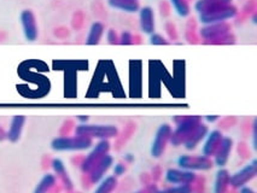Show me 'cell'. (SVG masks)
<instances>
[{
  "mask_svg": "<svg viewBox=\"0 0 257 193\" xmlns=\"http://www.w3.org/2000/svg\"><path fill=\"white\" fill-rule=\"evenodd\" d=\"M176 124L175 129H173L172 136H170V144L173 146H180L184 145L187 140L191 133L202 122L201 116H175L173 118Z\"/></svg>",
  "mask_w": 257,
  "mask_h": 193,
  "instance_id": "1",
  "label": "cell"
},
{
  "mask_svg": "<svg viewBox=\"0 0 257 193\" xmlns=\"http://www.w3.org/2000/svg\"><path fill=\"white\" fill-rule=\"evenodd\" d=\"M75 134L88 139L109 140L118 135V128L112 124H80L75 128Z\"/></svg>",
  "mask_w": 257,
  "mask_h": 193,
  "instance_id": "2",
  "label": "cell"
},
{
  "mask_svg": "<svg viewBox=\"0 0 257 193\" xmlns=\"http://www.w3.org/2000/svg\"><path fill=\"white\" fill-rule=\"evenodd\" d=\"M93 140L85 136H59L53 139L51 147L55 151H81L92 146Z\"/></svg>",
  "mask_w": 257,
  "mask_h": 193,
  "instance_id": "3",
  "label": "cell"
},
{
  "mask_svg": "<svg viewBox=\"0 0 257 193\" xmlns=\"http://www.w3.org/2000/svg\"><path fill=\"white\" fill-rule=\"evenodd\" d=\"M238 10L234 5L228 4L223 7L213 9V10L205 11V13L199 14V21L203 25H213V23L227 22L228 20L237 16Z\"/></svg>",
  "mask_w": 257,
  "mask_h": 193,
  "instance_id": "4",
  "label": "cell"
},
{
  "mask_svg": "<svg viewBox=\"0 0 257 193\" xmlns=\"http://www.w3.org/2000/svg\"><path fill=\"white\" fill-rule=\"evenodd\" d=\"M179 168L185 170H201L207 171L214 167V162L210 157L199 154V156H191V154H182L178 159Z\"/></svg>",
  "mask_w": 257,
  "mask_h": 193,
  "instance_id": "5",
  "label": "cell"
},
{
  "mask_svg": "<svg viewBox=\"0 0 257 193\" xmlns=\"http://www.w3.org/2000/svg\"><path fill=\"white\" fill-rule=\"evenodd\" d=\"M110 147H111V144H110V141L106 140V139L98 141L97 144L94 145L93 150L89 152L88 156L86 157L81 163V169L83 173L88 174L89 171H91V169L93 168L105 154L109 153Z\"/></svg>",
  "mask_w": 257,
  "mask_h": 193,
  "instance_id": "6",
  "label": "cell"
},
{
  "mask_svg": "<svg viewBox=\"0 0 257 193\" xmlns=\"http://www.w3.org/2000/svg\"><path fill=\"white\" fill-rule=\"evenodd\" d=\"M173 128L169 124L164 123L162 126H160V128L157 129L156 134H155V139L152 141L151 145V154L155 158H160L161 156L166 151L167 145L170 141V136H172Z\"/></svg>",
  "mask_w": 257,
  "mask_h": 193,
  "instance_id": "7",
  "label": "cell"
},
{
  "mask_svg": "<svg viewBox=\"0 0 257 193\" xmlns=\"http://www.w3.org/2000/svg\"><path fill=\"white\" fill-rule=\"evenodd\" d=\"M256 171L257 164L255 159H253L252 162L249 163L247 165H245L244 168H241L240 170L237 171V173L231 175V177H229V187L238 189L240 188V187L246 186V183L255 177Z\"/></svg>",
  "mask_w": 257,
  "mask_h": 193,
  "instance_id": "8",
  "label": "cell"
},
{
  "mask_svg": "<svg viewBox=\"0 0 257 193\" xmlns=\"http://www.w3.org/2000/svg\"><path fill=\"white\" fill-rule=\"evenodd\" d=\"M21 25L23 28V34L28 41H35L38 39L39 31H38V23L35 15L31 10H23L21 13Z\"/></svg>",
  "mask_w": 257,
  "mask_h": 193,
  "instance_id": "9",
  "label": "cell"
},
{
  "mask_svg": "<svg viewBox=\"0 0 257 193\" xmlns=\"http://www.w3.org/2000/svg\"><path fill=\"white\" fill-rule=\"evenodd\" d=\"M197 179V175L191 170L169 168L166 173V180L173 185H192Z\"/></svg>",
  "mask_w": 257,
  "mask_h": 193,
  "instance_id": "10",
  "label": "cell"
},
{
  "mask_svg": "<svg viewBox=\"0 0 257 193\" xmlns=\"http://www.w3.org/2000/svg\"><path fill=\"white\" fill-rule=\"evenodd\" d=\"M112 164H113V157L109 153L105 154V156H104L103 158H101L88 173L91 182L92 183L99 182V181L104 177V175H105L106 171L112 167Z\"/></svg>",
  "mask_w": 257,
  "mask_h": 193,
  "instance_id": "11",
  "label": "cell"
},
{
  "mask_svg": "<svg viewBox=\"0 0 257 193\" xmlns=\"http://www.w3.org/2000/svg\"><path fill=\"white\" fill-rule=\"evenodd\" d=\"M231 31V25L227 22L213 23V25H207L199 29V35L204 40H211V39L219 38L221 35H225Z\"/></svg>",
  "mask_w": 257,
  "mask_h": 193,
  "instance_id": "12",
  "label": "cell"
},
{
  "mask_svg": "<svg viewBox=\"0 0 257 193\" xmlns=\"http://www.w3.org/2000/svg\"><path fill=\"white\" fill-rule=\"evenodd\" d=\"M233 148V140L229 136H223L220 146L217 147L216 152L214 154V163L219 167H223L228 162Z\"/></svg>",
  "mask_w": 257,
  "mask_h": 193,
  "instance_id": "13",
  "label": "cell"
},
{
  "mask_svg": "<svg viewBox=\"0 0 257 193\" xmlns=\"http://www.w3.org/2000/svg\"><path fill=\"white\" fill-rule=\"evenodd\" d=\"M139 23L140 29L145 34L151 35L155 32V14L152 8L144 7L139 10Z\"/></svg>",
  "mask_w": 257,
  "mask_h": 193,
  "instance_id": "14",
  "label": "cell"
},
{
  "mask_svg": "<svg viewBox=\"0 0 257 193\" xmlns=\"http://www.w3.org/2000/svg\"><path fill=\"white\" fill-rule=\"evenodd\" d=\"M222 138V132L220 129H214L211 132H209L205 144L203 145V154L207 157H213L215 152H216L217 147L220 146Z\"/></svg>",
  "mask_w": 257,
  "mask_h": 193,
  "instance_id": "15",
  "label": "cell"
},
{
  "mask_svg": "<svg viewBox=\"0 0 257 193\" xmlns=\"http://www.w3.org/2000/svg\"><path fill=\"white\" fill-rule=\"evenodd\" d=\"M208 133H209V128L207 124H204L203 122L199 123L195 128V130L191 133V135L188 136L187 140L185 141L184 145L185 147H186V150L188 151L195 150V148L198 146V145L201 144L205 138H207Z\"/></svg>",
  "mask_w": 257,
  "mask_h": 193,
  "instance_id": "16",
  "label": "cell"
},
{
  "mask_svg": "<svg viewBox=\"0 0 257 193\" xmlns=\"http://www.w3.org/2000/svg\"><path fill=\"white\" fill-rule=\"evenodd\" d=\"M25 123H26V116L23 115L14 116L10 123V128H9L7 133V138L11 142H17L20 140L23 127H25Z\"/></svg>",
  "mask_w": 257,
  "mask_h": 193,
  "instance_id": "17",
  "label": "cell"
},
{
  "mask_svg": "<svg viewBox=\"0 0 257 193\" xmlns=\"http://www.w3.org/2000/svg\"><path fill=\"white\" fill-rule=\"evenodd\" d=\"M107 4H109L110 8L130 14L138 13L140 10L138 0H107Z\"/></svg>",
  "mask_w": 257,
  "mask_h": 193,
  "instance_id": "18",
  "label": "cell"
},
{
  "mask_svg": "<svg viewBox=\"0 0 257 193\" xmlns=\"http://www.w3.org/2000/svg\"><path fill=\"white\" fill-rule=\"evenodd\" d=\"M229 171L227 169H220L215 179L214 193H228L229 189Z\"/></svg>",
  "mask_w": 257,
  "mask_h": 193,
  "instance_id": "19",
  "label": "cell"
},
{
  "mask_svg": "<svg viewBox=\"0 0 257 193\" xmlns=\"http://www.w3.org/2000/svg\"><path fill=\"white\" fill-rule=\"evenodd\" d=\"M104 31H105V26L103 23L94 22L89 28L87 38H86V44L87 45H98L103 38Z\"/></svg>",
  "mask_w": 257,
  "mask_h": 193,
  "instance_id": "20",
  "label": "cell"
},
{
  "mask_svg": "<svg viewBox=\"0 0 257 193\" xmlns=\"http://www.w3.org/2000/svg\"><path fill=\"white\" fill-rule=\"evenodd\" d=\"M232 0H198L195 4V9L198 14H203L205 11L213 10V9L223 7V5L231 4Z\"/></svg>",
  "mask_w": 257,
  "mask_h": 193,
  "instance_id": "21",
  "label": "cell"
},
{
  "mask_svg": "<svg viewBox=\"0 0 257 193\" xmlns=\"http://www.w3.org/2000/svg\"><path fill=\"white\" fill-rule=\"evenodd\" d=\"M52 168H53V170H55V173L57 174V176L61 177L63 183H64L65 188H67V189L73 188V182H71L69 176H68L67 170H65L64 164H63V162L61 161V159H58V158L53 159V161H52Z\"/></svg>",
  "mask_w": 257,
  "mask_h": 193,
  "instance_id": "22",
  "label": "cell"
},
{
  "mask_svg": "<svg viewBox=\"0 0 257 193\" xmlns=\"http://www.w3.org/2000/svg\"><path fill=\"white\" fill-rule=\"evenodd\" d=\"M117 177L115 175H110V176H106L105 179L100 180L99 186L97 187L94 193H112L117 187Z\"/></svg>",
  "mask_w": 257,
  "mask_h": 193,
  "instance_id": "23",
  "label": "cell"
},
{
  "mask_svg": "<svg viewBox=\"0 0 257 193\" xmlns=\"http://www.w3.org/2000/svg\"><path fill=\"white\" fill-rule=\"evenodd\" d=\"M57 182L56 176L53 174H46L43 179L40 180V182L38 183V186L35 187L34 193H49L52 187H55Z\"/></svg>",
  "mask_w": 257,
  "mask_h": 193,
  "instance_id": "24",
  "label": "cell"
},
{
  "mask_svg": "<svg viewBox=\"0 0 257 193\" xmlns=\"http://www.w3.org/2000/svg\"><path fill=\"white\" fill-rule=\"evenodd\" d=\"M170 3H172V5L174 7L179 16L187 17L190 15L191 8L188 0H170Z\"/></svg>",
  "mask_w": 257,
  "mask_h": 193,
  "instance_id": "25",
  "label": "cell"
},
{
  "mask_svg": "<svg viewBox=\"0 0 257 193\" xmlns=\"http://www.w3.org/2000/svg\"><path fill=\"white\" fill-rule=\"evenodd\" d=\"M204 44H211V45H232L235 43V37L231 32L227 33L225 35H221L219 38L211 39V40H204Z\"/></svg>",
  "mask_w": 257,
  "mask_h": 193,
  "instance_id": "26",
  "label": "cell"
},
{
  "mask_svg": "<svg viewBox=\"0 0 257 193\" xmlns=\"http://www.w3.org/2000/svg\"><path fill=\"white\" fill-rule=\"evenodd\" d=\"M157 193H193L192 185H175L164 189H158Z\"/></svg>",
  "mask_w": 257,
  "mask_h": 193,
  "instance_id": "27",
  "label": "cell"
},
{
  "mask_svg": "<svg viewBox=\"0 0 257 193\" xmlns=\"http://www.w3.org/2000/svg\"><path fill=\"white\" fill-rule=\"evenodd\" d=\"M118 44L119 45H133L134 37L132 33L122 32L121 35H118Z\"/></svg>",
  "mask_w": 257,
  "mask_h": 193,
  "instance_id": "28",
  "label": "cell"
},
{
  "mask_svg": "<svg viewBox=\"0 0 257 193\" xmlns=\"http://www.w3.org/2000/svg\"><path fill=\"white\" fill-rule=\"evenodd\" d=\"M150 43L152 45H157V46L169 45L170 44L166 38H163L161 34H156V33H154V34L150 35Z\"/></svg>",
  "mask_w": 257,
  "mask_h": 193,
  "instance_id": "29",
  "label": "cell"
},
{
  "mask_svg": "<svg viewBox=\"0 0 257 193\" xmlns=\"http://www.w3.org/2000/svg\"><path fill=\"white\" fill-rule=\"evenodd\" d=\"M106 39H107V43H109L110 45H117L118 44L117 32L113 31V29H109V32H107V35H106Z\"/></svg>",
  "mask_w": 257,
  "mask_h": 193,
  "instance_id": "30",
  "label": "cell"
},
{
  "mask_svg": "<svg viewBox=\"0 0 257 193\" xmlns=\"http://www.w3.org/2000/svg\"><path fill=\"white\" fill-rule=\"evenodd\" d=\"M125 170H127L125 163H117V164H115V167H113V174H115L116 177L119 176V175H123L125 173Z\"/></svg>",
  "mask_w": 257,
  "mask_h": 193,
  "instance_id": "31",
  "label": "cell"
},
{
  "mask_svg": "<svg viewBox=\"0 0 257 193\" xmlns=\"http://www.w3.org/2000/svg\"><path fill=\"white\" fill-rule=\"evenodd\" d=\"M158 192V187L156 185H152V183H148L144 188L140 189V191L136 192V193H157Z\"/></svg>",
  "mask_w": 257,
  "mask_h": 193,
  "instance_id": "32",
  "label": "cell"
},
{
  "mask_svg": "<svg viewBox=\"0 0 257 193\" xmlns=\"http://www.w3.org/2000/svg\"><path fill=\"white\" fill-rule=\"evenodd\" d=\"M166 29H167V32H168L170 38L174 39V40L176 38H178V34H176V32H175V27H174V25H173V23H167Z\"/></svg>",
  "mask_w": 257,
  "mask_h": 193,
  "instance_id": "33",
  "label": "cell"
},
{
  "mask_svg": "<svg viewBox=\"0 0 257 193\" xmlns=\"http://www.w3.org/2000/svg\"><path fill=\"white\" fill-rule=\"evenodd\" d=\"M239 193H255V191H253L252 188H250V187L243 186L240 187V191H239Z\"/></svg>",
  "mask_w": 257,
  "mask_h": 193,
  "instance_id": "34",
  "label": "cell"
},
{
  "mask_svg": "<svg viewBox=\"0 0 257 193\" xmlns=\"http://www.w3.org/2000/svg\"><path fill=\"white\" fill-rule=\"evenodd\" d=\"M205 120H207L208 122H215V121L220 120V116H216V115H214V116H207V117H205Z\"/></svg>",
  "mask_w": 257,
  "mask_h": 193,
  "instance_id": "35",
  "label": "cell"
},
{
  "mask_svg": "<svg viewBox=\"0 0 257 193\" xmlns=\"http://www.w3.org/2000/svg\"><path fill=\"white\" fill-rule=\"evenodd\" d=\"M5 138H7V133H5V130L0 127V141L4 140Z\"/></svg>",
  "mask_w": 257,
  "mask_h": 193,
  "instance_id": "36",
  "label": "cell"
},
{
  "mask_svg": "<svg viewBox=\"0 0 257 193\" xmlns=\"http://www.w3.org/2000/svg\"><path fill=\"white\" fill-rule=\"evenodd\" d=\"M124 159H125V161H127L128 163H131V162L134 161V157L132 156V154L128 153V154H125V156H124Z\"/></svg>",
  "mask_w": 257,
  "mask_h": 193,
  "instance_id": "37",
  "label": "cell"
},
{
  "mask_svg": "<svg viewBox=\"0 0 257 193\" xmlns=\"http://www.w3.org/2000/svg\"><path fill=\"white\" fill-rule=\"evenodd\" d=\"M80 118V120H81V121H87L88 120V117H79Z\"/></svg>",
  "mask_w": 257,
  "mask_h": 193,
  "instance_id": "38",
  "label": "cell"
}]
</instances>
